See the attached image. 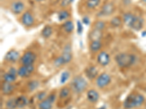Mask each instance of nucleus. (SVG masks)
Masks as SVG:
<instances>
[{
    "label": "nucleus",
    "mask_w": 146,
    "mask_h": 109,
    "mask_svg": "<svg viewBox=\"0 0 146 109\" xmlns=\"http://www.w3.org/2000/svg\"><path fill=\"white\" fill-rule=\"evenodd\" d=\"M123 20L128 26L135 31H139L143 26V18L130 12H126L123 15Z\"/></svg>",
    "instance_id": "nucleus-1"
},
{
    "label": "nucleus",
    "mask_w": 146,
    "mask_h": 109,
    "mask_svg": "<svg viewBox=\"0 0 146 109\" xmlns=\"http://www.w3.org/2000/svg\"><path fill=\"white\" fill-rule=\"evenodd\" d=\"M136 56L133 54L119 53L115 56V60L121 68H129L136 62Z\"/></svg>",
    "instance_id": "nucleus-2"
},
{
    "label": "nucleus",
    "mask_w": 146,
    "mask_h": 109,
    "mask_svg": "<svg viewBox=\"0 0 146 109\" xmlns=\"http://www.w3.org/2000/svg\"><path fill=\"white\" fill-rule=\"evenodd\" d=\"M144 100V97L141 95H129L125 99L123 106L126 109L134 108L141 106Z\"/></svg>",
    "instance_id": "nucleus-3"
},
{
    "label": "nucleus",
    "mask_w": 146,
    "mask_h": 109,
    "mask_svg": "<svg viewBox=\"0 0 146 109\" xmlns=\"http://www.w3.org/2000/svg\"><path fill=\"white\" fill-rule=\"evenodd\" d=\"M72 59V54L71 46L70 45H66L64 48V51L62 55L55 60L54 64L58 67L62 65L70 63Z\"/></svg>",
    "instance_id": "nucleus-4"
},
{
    "label": "nucleus",
    "mask_w": 146,
    "mask_h": 109,
    "mask_svg": "<svg viewBox=\"0 0 146 109\" xmlns=\"http://www.w3.org/2000/svg\"><path fill=\"white\" fill-rule=\"evenodd\" d=\"M88 86L86 80L82 76H76L71 81V87L73 91L76 93H83Z\"/></svg>",
    "instance_id": "nucleus-5"
},
{
    "label": "nucleus",
    "mask_w": 146,
    "mask_h": 109,
    "mask_svg": "<svg viewBox=\"0 0 146 109\" xmlns=\"http://www.w3.org/2000/svg\"><path fill=\"white\" fill-rule=\"evenodd\" d=\"M36 54L31 51H28L23 54V56L21 58V62L23 66H31L33 65L34 63L36 60Z\"/></svg>",
    "instance_id": "nucleus-6"
},
{
    "label": "nucleus",
    "mask_w": 146,
    "mask_h": 109,
    "mask_svg": "<svg viewBox=\"0 0 146 109\" xmlns=\"http://www.w3.org/2000/svg\"><path fill=\"white\" fill-rule=\"evenodd\" d=\"M111 81V77L109 74H106V73H104V74H102L101 75L97 77L96 79V85L99 87L100 88H103L105 87L106 86H108V84H110Z\"/></svg>",
    "instance_id": "nucleus-7"
},
{
    "label": "nucleus",
    "mask_w": 146,
    "mask_h": 109,
    "mask_svg": "<svg viewBox=\"0 0 146 109\" xmlns=\"http://www.w3.org/2000/svg\"><path fill=\"white\" fill-rule=\"evenodd\" d=\"M34 71H35V66L33 65L23 66L18 70V75L22 78L28 77L34 72Z\"/></svg>",
    "instance_id": "nucleus-8"
},
{
    "label": "nucleus",
    "mask_w": 146,
    "mask_h": 109,
    "mask_svg": "<svg viewBox=\"0 0 146 109\" xmlns=\"http://www.w3.org/2000/svg\"><path fill=\"white\" fill-rule=\"evenodd\" d=\"M114 10L115 8L113 4H105V5L102 7V9L100 10V11L99 12V13L97 15L100 17L108 16V15H110L111 14H113V12H114Z\"/></svg>",
    "instance_id": "nucleus-9"
},
{
    "label": "nucleus",
    "mask_w": 146,
    "mask_h": 109,
    "mask_svg": "<svg viewBox=\"0 0 146 109\" xmlns=\"http://www.w3.org/2000/svg\"><path fill=\"white\" fill-rule=\"evenodd\" d=\"M17 75H18V71H16L15 68H10L9 71L4 74V81L9 83L13 82L16 79Z\"/></svg>",
    "instance_id": "nucleus-10"
},
{
    "label": "nucleus",
    "mask_w": 146,
    "mask_h": 109,
    "mask_svg": "<svg viewBox=\"0 0 146 109\" xmlns=\"http://www.w3.org/2000/svg\"><path fill=\"white\" fill-rule=\"evenodd\" d=\"M21 22L25 26L30 27L34 24L35 20H34V18L32 14L29 12H26L22 15Z\"/></svg>",
    "instance_id": "nucleus-11"
},
{
    "label": "nucleus",
    "mask_w": 146,
    "mask_h": 109,
    "mask_svg": "<svg viewBox=\"0 0 146 109\" xmlns=\"http://www.w3.org/2000/svg\"><path fill=\"white\" fill-rule=\"evenodd\" d=\"M110 58L109 54L105 51L101 52L97 56V61L102 66H108L110 63Z\"/></svg>",
    "instance_id": "nucleus-12"
},
{
    "label": "nucleus",
    "mask_w": 146,
    "mask_h": 109,
    "mask_svg": "<svg viewBox=\"0 0 146 109\" xmlns=\"http://www.w3.org/2000/svg\"><path fill=\"white\" fill-rule=\"evenodd\" d=\"M24 4L21 1H15L11 5V10L15 15L21 14L24 10Z\"/></svg>",
    "instance_id": "nucleus-13"
},
{
    "label": "nucleus",
    "mask_w": 146,
    "mask_h": 109,
    "mask_svg": "<svg viewBox=\"0 0 146 109\" xmlns=\"http://www.w3.org/2000/svg\"><path fill=\"white\" fill-rule=\"evenodd\" d=\"M19 58V53L15 50H11L5 54V59L10 63H15Z\"/></svg>",
    "instance_id": "nucleus-14"
},
{
    "label": "nucleus",
    "mask_w": 146,
    "mask_h": 109,
    "mask_svg": "<svg viewBox=\"0 0 146 109\" xmlns=\"http://www.w3.org/2000/svg\"><path fill=\"white\" fill-rule=\"evenodd\" d=\"M87 98L91 102H96L100 98V95L94 89H90L87 93Z\"/></svg>",
    "instance_id": "nucleus-15"
},
{
    "label": "nucleus",
    "mask_w": 146,
    "mask_h": 109,
    "mask_svg": "<svg viewBox=\"0 0 146 109\" xmlns=\"http://www.w3.org/2000/svg\"><path fill=\"white\" fill-rule=\"evenodd\" d=\"M14 90V87L13 84L9 82H5L2 84V92L5 95L11 94Z\"/></svg>",
    "instance_id": "nucleus-16"
},
{
    "label": "nucleus",
    "mask_w": 146,
    "mask_h": 109,
    "mask_svg": "<svg viewBox=\"0 0 146 109\" xmlns=\"http://www.w3.org/2000/svg\"><path fill=\"white\" fill-rule=\"evenodd\" d=\"M29 100L25 96H20L16 98V106L18 108H23L28 105Z\"/></svg>",
    "instance_id": "nucleus-17"
},
{
    "label": "nucleus",
    "mask_w": 146,
    "mask_h": 109,
    "mask_svg": "<svg viewBox=\"0 0 146 109\" xmlns=\"http://www.w3.org/2000/svg\"><path fill=\"white\" fill-rule=\"evenodd\" d=\"M85 73H86V75L88 79H93L96 78V75L98 74V71H97V69L94 66H89L88 68H86Z\"/></svg>",
    "instance_id": "nucleus-18"
},
{
    "label": "nucleus",
    "mask_w": 146,
    "mask_h": 109,
    "mask_svg": "<svg viewBox=\"0 0 146 109\" xmlns=\"http://www.w3.org/2000/svg\"><path fill=\"white\" fill-rule=\"evenodd\" d=\"M102 43L100 40H93L91 41V45H90V49L91 51L93 53H96L101 49Z\"/></svg>",
    "instance_id": "nucleus-19"
},
{
    "label": "nucleus",
    "mask_w": 146,
    "mask_h": 109,
    "mask_svg": "<svg viewBox=\"0 0 146 109\" xmlns=\"http://www.w3.org/2000/svg\"><path fill=\"white\" fill-rule=\"evenodd\" d=\"M53 106V103L48 100L47 98L41 100L39 103V108L40 109H51Z\"/></svg>",
    "instance_id": "nucleus-20"
},
{
    "label": "nucleus",
    "mask_w": 146,
    "mask_h": 109,
    "mask_svg": "<svg viewBox=\"0 0 146 109\" xmlns=\"http://www.w3.org/2000/svg\"><path fill=\"white\" fill-rule=\"evenodd\" d=\"M52 33H53V29L50 26H46L42 31V36H43L44 38L48 39L51 36Z\"/></svg>",
    "instance_id": "nucleus-21"
},
{
    "label": "nucleus",
    "mask_w": 146,
    "mask_h": 109,
    "mask_svg": "<svg viewBox=\"0 0 146 109\" xmlns=\"http://www.w3.org/2000/svg\"><path fill=\"white\" fill-rule=\"evenodd\" d=\"M63 28L67 33H71L74 29V24L71 20H66L63 24Z\"/></svg>",
    "instance_id": "nucleus-22"
},
{
    "label": "nucleus",
    "mask_w": 146,
    "mask_h": 109,
    "mask_svg": "<svg viewBox=\"0 0 146 109\" xmlns=\"http://www.w3.org/2000/svg\"><path fill=\"white\" fill-rule=\"evenodd\" d=\"M70 18V12L66 10H62L60 11L58 14V18L60 21H63V20H67Z\"/></svg>",
    "instance_id": "nucleus-23"
},
{
    "label": "nucleus",
    "mask_w": 146,
    "mask_h": 109,
    "mask_svg": "<svg viewBox=\"0 0 146 109\" xmlns=\"http://www.w3.org/2000/svg\"><path fill=\"white\" fill-rule=\"evenodd\" d=\"M7 109H15L16 106V98H10L6 102Z\"/></svg>",
    "instance_id": "nucleus-24"
},
{
    "label": "nucleus",
    "mask_w": 146,
    "mask_h": 109,
    "mask_svg": "<svg viewBox=\"0 0 146 109\" xmlns=\"http://www.w3.org/2000/svg\"><path fill=\"white\" fill-rule=\"evenodd\" d=\"M100 0H87L86 5L89 9H94L100 5Z\"/></svg>",
    "instance_id": "nucleus-25"
},
{
    "label": "nucleus",
    "mask_w": 146,
    "mask_h": 109,
    "mask_svg": "<svg viewBox=\"0 0 146 109\" xmlns=\"http://www.w3.org/2000/svg\"><path fill=\"white\" fill-rule=\"evenodd\" d=\"M70 90L69 88L67 87H64L61 89L59 93V98H62V99H65L70 95Z\"/></svg>",
    "instance_id": "nucleus-26"
},
{
    "label": "nucleus",
    "mask_w": 146,
    "mask_h": 109,
    "mask_svg": "<svg viewBox=\"0 0 146 109\" xmlns=\"http://www.w3.org/2000/svg\"><path fill=\"white\" fill-rule=\"evenodd\" d=\"M70 78V73L68 71H64L61 75V79H60V84H64Z\"/></svg>",
    "instance_id": "nucleus-27"
},
{
    "label": "nucleus",
    "mask_w": 146,
    "mask_h": 109,
    "mask_svg": "<svg viewBox=\"0 0 146 109\" xmlns=\"http://www.w3.org/2000/svg\"><path fill=\"white\" fill-rule=\"evenodd\" d=\"M91 38L94 39V40H99V39L101 37L102 33L101 31H99V30L94 29L91 33Z\"/></svg>",
    "instance_id": "nucleus-28"
},
{
    "label": "nucleus",
    "mask_w": 146,
    "mask_h": 109,
    "mask_svg": "<svg viewBox=\"0 0 146 109\" xmlns=\"http://www.w3.org/2000/svg\"><path fill=\"white\" fill-rule=\"evenodd\" d=\"M111 25L113 26V27H118L121 26V18H118V17H115L111 20Z\"/></svg>",
    "instance_id": "nucleus-29"
},
{
    "label": "nucleus",
    "mask_w": 146,
    "mask_h": 109,
    "mask_svg": "<svg viewBox=\"0 0 146 109\" xmlns=\"http://www.w3.org/2000/svg\"><path fill=\"white\" fill-rule=\"evenodd\" d=\"M105 22L103 21H101V20H100V21H97L96 23H95V29L96 30H99V31H102V30H103L104 28H105Z\"/></svg>",
    "instance_id": "nucleus-30"
},
{
    "label": "nucleus",
    "mask_w": 146,
    "mask_h": 109,
    "mask_svg": "<svg viewBox=\"0 0 146 109\" xmlns=\"http://www.w3.org/2000/svg\"><path fill=\"white\" fill-rule=\"evenodd\" d=\"M39 86V82L37 81H32L31 82L29 83V89L30 91H33L35 89H36L37 88V87Z\"/></svg>",
    "instance_id": "nucleus-31"
},
{
    "label": "nucleus",
    "mask_w": 146,
    "mask_h": 109,
    "mask_svg": "<svg viewBox=\"0 0 146 109\" xmlns=\"http://www.w3.org/2000/svg\"><path fill=\"white\" fill-rule=\"evenodd\" d=\"M77 26H78V34H81L83 33V25H82L81 22L78 21L77 22Z\"/></svg>",
    "instance_id": "nucleus-32"
},
{
    "label": "nucleus",
    "mask_w": 146,
    "mask_h": 109,
    "mask_svg": "<svg viewBox=\"0 0 146 109\" xmlns=\"http://www.w3.org/2000/svg\"><path fill=\"white\" fill-rule=\"evenodd\" d=\"M46 98L48 100L50 101L52 103H53V102H55V100H56V95H55L54 94H50V95H48Z\"/></svg>",
    "instance_id": "nucleus-33"
},
{
    "label": "nucleus",
    "mask_w": 146,
    "mask_h": 109,
    "mask_svg": "<svg viewBox=\"0 0 146 109\" xmlns=\"http://www.w3.org/2000/svg\"><path fill=\"white\" fill-rule=\"evenodd\" d=\"M45 95H46L45 93L42 92V93H39L38 94V95H37V98H38L39 100H44V98H45Z\"/></svg>",
    "instance_id": "nucleus-34"
},
{
    "label": "nucleus",
    "mask_w": 146,
    "mask_h": 109,
    "mask_svg": "<svg viewBox=\"0 0 146 109\" xmlns=\"http://www.w3.org/2000/svg\"><path fill=\"white\" fill-rule=\"evenodd\" d=\"M73 1H74V0H63L62 2V5L64 6V7H65V6H67L69 4L72 3Z\"/></svg>",
    "instance_id": "nucleus-35"
},
{
    "label": "nucleus",
    "mask_w": 146,
    "mask_h": 109,
    "mask_svg": "<svg viewBox=\"0 0 146 109\" xmlns=\"http://www.w3.org/2000/svg\"><path fill=\"white\" fill-rule=\"evenodd\" d=\"M83 23H84L85 25H88L90 23L89 18H88V17H84V18H83Z\"/></svg>",
    "instance_id": "nucleus-36"
},
{
    "label": "nucleus",
    "mask_w": 146,
    "mask_h": 109,
    "mask_svg": "<svg viewBox=\"0 0 146 109\" xmlns=\"http://www.w3.org/2000/svg\"><path fill=\"white\" fill-rule=\"evenodd\" d=\"M36 2H42V1H44V0H35Z\"/></svg>",
    "instance_id": "nucleus-37"
},
{
    "label": "nucleus",
    "mask_w": 146,
    "mask_h": 109,
    "mask_svg": "<svg viewBox=\"0 0 146 109\" xmlns=\"http://www.w3.org/2000/svg\"><path fill=\"white\" fill-rule=\"evenodd\" d=\"M98 109H106V108H105V107H102V108H98Z\"/></svg>",
    "instance_id": "nucleus-38"
},
{
    "label": "nucleus",
    "mask_w": 146,
    "mask_h": 109,
    "mask_svg": "<svg viewBox=\"0 0 146 109\" xmlns=\"http://www.w3.org/2000/svg\"><path fill=\"white\" fill-rule=\"evenodd\" d=\"M142 1H143V2H145V3H146V0H142Z\"/></svg>",
    "instance_id": "nucleus-39"
}]
</instances>
